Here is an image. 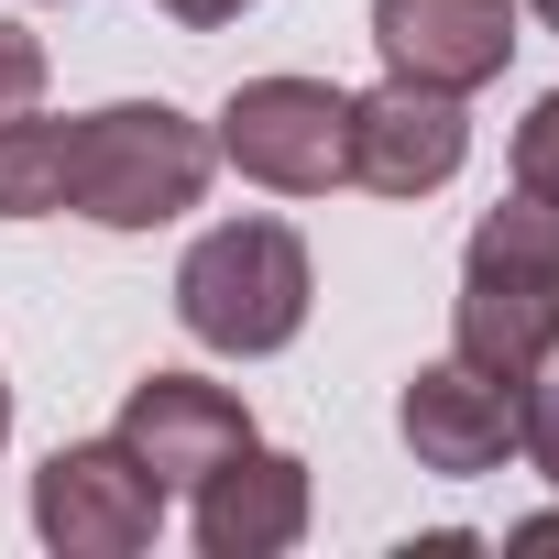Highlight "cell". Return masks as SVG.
<instances>
[{"label":"cell","instance_id":"1","mask_svg":"<svg viewBox=\"0 0 559 559\" xmlns=\"http://www.w3.org/2000/svg\"><path fill=\"white\" fill-rule=\"evenodd\" d=\"M308 308H319V263H308L297 219L241 209V219L198 230L187 263H176V330H187L198 352H219V362H274V352H297Z\"/></svg>","mask_w":559,"mask_h":559},{"label":"cell","instance_id":"2","mask_svg":"<svg viewBox=\"0 0 559 559\" xmlns=\"http://www.w3.org/2000/svg\"><path fill=\"white\" fill-rule=\"evenodd\" d=\"M219 143L176 99H99L67 121V209L99 230H165L209 198Z\"/></svg>","mask_w":559,"mask_h":559},{"label":"cell","instance_id":"3","mask_svg":"<svg viewBox=\"0 0 559 559\" xmlns=\"http://www.w3.org/2000/svg\"><path fill=\"white\" fill-rule=\"evenodd\" d=\"M450 352L515 395L559 362V230L537 209H515V198L483 209V230L461 252V297H450Z\"/></svg>","mask_w":559,"mask_h":559},{"label":"cell","instance_id":"4","mask_svg":"<svg viewBox=\"0 0 559 559\" xmlns=\"http://www.w3.org/2000/svg\"><path fill=\"white\" fill-rule=\"evenodd\" d=\"M219 165L274 187V198H330L352 187V88L330 78H241L209 121Z\"/></svg>","mask_w":559,"mask_h":559},{"label":"cell","instance_id":"5","mask_svg":"<svg viewBox=\"0 0 559 559\" xmlns=\"http://www.w3.org/2000/svg\"><path fill=\"white\" fill-rule=\"evenodd\" d=\"M34 537L56 559H143L165 537V483L121 439H67L34 472Z\"/></svg>","mask_w":559,"mask_h":559},{"label":"cell","instance_id":"6","mask_svg":"<svg viewBox=\"0 0 559 559\" xmlns=\"http://www.w3.org/2000/svg\"><path fill=\"white\" fill-rule=\"evenodd\" d=\"M461 165H472V110L450 88H417V78L352 88V187H373V198H439Z\"/></svg>","mask_w":559,"mask_h":559},{"label":"cell","instance_id":"7","mask_svg":"<svg viewBox=\"0 0 559 559\" xmlns=\"http://www.w3.org/2000/svg\"><path fill=\"white\" fill-rule=\"evenodd\" d=\"M515 417H526V395L515 384H493L483 362H417L406 373V395H395V439L417 450V472H439V483H472V472H504L515 461Z\"/></svg>","mask_w":559,"mask_h":559},{"label":"cell","instance_id":"8","mask_svg":"<svg viewBox=\"0 0 559 559\" xmlns=\"http://www.w3.org/2000/svg\"><path fill=\"white\" fill-rule=\"evenodd\" d=\"M515 23H526L515 0H373V56H384V78L472 99L515 67V45H526Z\"/></svg>","mask_w":559,"mask_h":559},{"label":"cell","instance_id":"9","mask_svg":"<svg viewBox=\"0 0 559 559\" xmlns=\"http://www.w3.org/2000/svg\"><path fill=\"white\" fill-rule=\"evenodd\" d=\"M165 493H198L230 450H252L263 428H252V406L230 395V384H209V373H143L132 395H121V428H110Z\"/></svg>","mask_w":559,"mask_h":559},{"label":"cell","instance_id":"10","mask_svg":"<svg viewBox=\"0 0 559 559\" xmlns=\"http://www.w3.org/2000/svg\"><path fill=\"white\" fill-rule=\"evenodd\" d=\"M198 515V559H286L297 537H308V515H319V483H308V461L297 450H230L198 493H187Z\"/></svg>","mask_w":559,"mask_h":559},{"label":"cell","instance_id":"11","mask_svg":"<svg viewBox=\"0 0 559 559\" xmlns=\"http://www.w3.org/2000/svg\"><path fill=\"white\" fill-rule=\"evenodd\" d=\"M67 209V121L23 110L0 121V219H56Z\"/></svg>","mask_w":559,"mask_h":559},{"label":"cell","instance_id":"12","mask_svg":"<svg viewBox=\"0 0 559 559\" xmlns=\"http://www.w3.org/2000/svg\"><path fill=\"white\" fill-rule=\"evenodd\" d=\"M504 198H515V209H537V219L559 230V88H537V99H526L515 154H504Z\"/></svg>","mask_w":559,"mask_h":559},{"label":"cell","instance_id":"13","mask_svg":"<svg viewBox=\"0 0 559 559\" xmlns=\"http://www.w3.org/2000/svg\"><path fill=\"white\" fill-rule=\"evenodd\" d=\"M45 110V34L34 23H0V121Z\"/></svg>","mask_w":559,"mask_h":559},{"label":"cell","instance_id":"14","mask_svg":"<svg viewBox=\"0 0 559 559\" xmlns=\"http://www.w3.org/2000/svg\"><path fill=\"white\" fill-rule=\"evenodd\" d=\"M515 461L559 483V362H548V373L526 384V417H515Z\"/></svg>","mask_w":559,"mask_h":559},{"label":"cell","instance_id":"15","mask_svg":"<svg viewBox=\"0 0 559 559\" xmlns=\"http://www.w3.org/2000/svg\"><path fill=\"white\" fill-rule=\"evenodd\" d=\"M154 12L176 23V34H219V23H241L252 0H154Z\"/></svg>","mask_w":559,"mask_h":559},{"label":"cell","instance_id":"16","mask_svg":"<svg viewBox=\"0 0 559 559\" xmlns=\"http://www.w3.org/2000/svg\"><path fill=\"white\" fill-rule=\"evenodd\" d=\"M0 450H12V373H0Z\"/></svg>","mask_w":559,"mask_h":559},{"label":"cell","instance_id":"17","mask_svg":"<svg viewBox=\"0 0 559 559\" xmlns=\"http://www.w3.org/2000/svg\"><path fill=\"white\" fill-rule=\"evenodd\" d=\"M515 12H537V23H548V34H559V0H515Z\"/></svg>","mask_w":559,"mask_h":559}]
</instances>
